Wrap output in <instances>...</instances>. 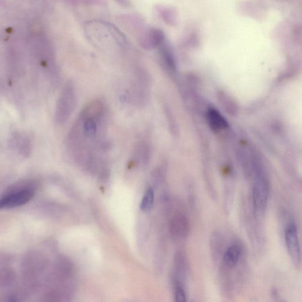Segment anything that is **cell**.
<instances>
[{
    "label": "cell",
    "instance_id": "1",
    "mask_svg": "<svg viewBox=\"0 0 302 302\" xmlns=\"http://www.w3.org/2000/svg\"><path fill=\"white\" fill-rule=\"evenodd\" d=\"M87 37L97 47L106 52H117L127 46L126 36L113 24L92 20L85 26Z\"/></svg>",
    "mask_w": 302,
    "mask_h": 302
},
{
    "label": "cell",
    "instance_id": "2",
    "mask_svg": "<svg viewBox=\"0 0 302 302\" xmlns=\"http://www.w3.org/2000/svg\"><path fill=\"white\" fill-rule=\"evenodd\" d=\"M78 104L75 83L68 81L62 89L55 107L54 119L58 125L67 123L74 113Z\"/></svg>",
    "mask_w": 302,
    "mask_h": 302
},
{
    "label": "cell",
    "instance_id": "3",
    "mask_svg": "<svg viewBox=\"0 0 302 302\" xmlns=\"http://www.w3.org/2000/svg\"><path fill=\"white\" fill-rule=\"evenodd\" d=\"M36 186L34 182H21L10 187L0 198V210L10 209L29 203L35 195Z\"/></svg>",
    "mask_w": 302,
    "mask_h": 302
},
{
    "label": "cell",
    "instance_id": "4",
    "mask_svg": "<svg viewBox=\"0 0 302 302\" xmlns=\"http://www.w3.org/2000/svg\"><path fill=\"white\" fill-rule=\"evenodd\" d=\"M255 177L252 190L253 213L257 218H262L265 215L269 197L268 179L261 166H255Z\"/></svg>",
    "mask_w": 302,
    "mask_h": 302
},
{
    "label": "cell",
    "instance_id": "5",
    "mask_svg": "<svg viewBox=\"0 0 302 302\" xmlns=\"http://www.w3.org/2000/svg\"><path fill=\"white\" fill-rule=\"evenodd\" d=\"M244 248L237 242H234L225 248L224 251L214 252L217 259L220 258V269L225 275L231 274L240 264L244 255Z\"/></svg>",
    "mask_w": 302,
    "mask_h": 302
},
{
    "label": "cell",
    "instance_id": "6",
    "mask_svg": "<svg viewBox=\"0 0 302 302\" xmlns=\"http://www.w3.org/2000/svg\"><path fill=\"white\" fill-rule=\"evenodd\" d=\"M150 81L148 75L143 71L138 72L136 79L130 90V96L135 104L144 106L147 104L150 94Z\"/></svg>",
    "mask_w": 302,
    "mask_h": 302
},
{
    "label": "cell",
    "instance_id": "7",
    "mask_svg": "<svg viewBox=\"0 0 302 302\" xmlns=\"http://www.w3.org/2000/svg\"><path fill=\"white\" fill-rule=\"evenodd\" d=\"M284 239L288 253L294 265L297 267L301 265V251L299 239L296 225L290 223L284 231Z\"/></svg>",
    "mask_w": 302,
    "mask_h": 302
},
{
    "label": "cell",
    "instance_id": "8",
    "mask_svg": "<svg viewBox=\"0 0 302 302\" xmlns=\"http://www.w3.org/2000/svg\"><path fill=\"white\" fill-rule=\"evenodd\" d=\"M166 41L165 33L159 28L151 27L142 33L140 43L144 49L151 50L158 48Z\"/></svg>",
    "mask_w": 302,
    "mask_h": 302
},
{
    "label": "cell",
    "instance_id": "9",
    "mask_svg": "<svg viewBox=\"0 0 302 302\" xmlns=\"http://www.w3.org/2000/svg\"><path fill=\"white\" fill-rule=\"evenodd\" d=\"M170 232L173 237L178 239L188 237L190 231L189 218L183 213H176L170 221Z\"/></svg>",
    "mask_w": 302,
    "mask_h": 302
},
{
    "label": "cell",
    "instance_id": "10",
    "mask_svg": "<svg viewBox=\"0 0 302 302\" xmlns=\"http://www.w3.org/2000/svg\"><path fill=\"white\" fill-rule=\"evenodd\" d=\"M10 147L16 154L27 157L32 150V143L26 135L15 133L10 139Z\"/></svg>",
    "mask_w": 302,
    "mask_h": 302
},
{
    "label": "cell",
    "instance_id": "11",
    "mask_svg": "<svg viewBox=\"0 0 302 302\" xmlns=\"http://www.w3.org/2000/svg\"><path fill=\"white\" fill-rule=\"evenodd\" d=\"M206 118L208 126L214 133H219L228 127L227 120L223 114L213 107L207 110Z\"/></svg>",
    "mask_w": 302,
    "mask_h": 302
},
{
    "label": "cell",
    "instance_id": "12",
    "mask_svg": "<svg viewBox=\"0 0 302 302\" xmlns=\"http://www.w3.org/2000/svg\"><path fill=\"white\" fill-rule=\"evenodd\" d=\"M159 57L164 68L169 72H174L176 70V63L172 48L166 41L158 48Z\"/></svg>",
    "mask_w": 302,
    "mask_h": 302
},
{
    "label": "cell",
    "instance_id": "13",
    "mask_svg": "<svg viewBox=\"0 0 302 302\" xmlns=\"http://www.w3.org/2000/svg\"><path fill=\"white\" fill-rule=\"evenodd\" d=\"M218 101L220 105L223 107L225 112H227L231 115H234L238 111V106L237 103L232 99L230 96L224 92H219L218 93Z\"/></svg>",
    "mask_w": 302,
    "mask_h": 302
},
{
    "label": "cell",
    "instance_id": "14",
    "mask_svg": "<svg viewBox=\"0 0 302 302\" xmlns=\"http://www.w3.org/2000/svg\"><path fill=\"white\" fill-rule=\"evenodd\" d=\"M155 200V194L153 189H148L144 194L141 203V209L148 212L153 207Z\"/></svg>",
    "mask_w": 302,
    "mask_h": 302
},
{
    "label": "cell",
    "instance_id": "15",
    "mask_svg": "<svg viewBox=\"0 0 302 302\" xmlns=\"http://www.w3.org/2000/svg\"><path fill=\"white\" fill-rule=\"evenodd\" d=\"M174 302H187L185 283L179 281H172Z\"/></svg>",
    "mask_w": 302,
    "mask_h": 302
},
{
    "label": "cell",
    "instance_id": "16",
    "mask_svg": "<svg viewBox=\"0 0 302 302\" xmlns=\"http://www.w3.org/2000/svg\"><path fill=\"white\" fill-rule=\"evenodd\" d=\"M165 112L170 130H171L172 133L176 134L178 128H177L176 120L171 110L166 106L165 107Z\"/></svg>",
    "mask_w": 302,
    "mask_h": 302
},
{
    "label": "cell",
    "instance_id": "17",
    "mask_svg": "<svg viewBox=\"0 0 302 302\" xmlns=\"http://www.w3.org/2000/svg\"><path fill=\"white\" fill-rule=\"evenodd\" d=\"M161 15L165 20L169 23H172V15L173 13L169 9H161Z\"/></svg>",
    "mask_w": 302,
    "mask_h": 302
},
{
    "label": "cell",
    "instance_id": "18",
    "mask_svg": "<svg viewBox=\"0 0 302 302\" xmlns=\"http://www.w3.org/2000/svg\"><path fill=\"white\" fill-rule=\"evenodd\" d=\"M9 302H16V300L15 299V298H12V299H11V300H10Z\"/></svg>",
    "mask_w": 302,
    "mask_h": 302
}]
</instances>
